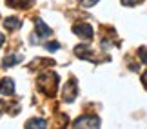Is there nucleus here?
<instances>
[{
    "label": "nucleus",
    "instance_id": "f257e3e1",
    "mask_svg": "<svg viewBox=\"0 0 147 129\" xmlns=\"http://www.w3.org/2000/svg\"><path fill=\"white\" fill-rule=\"evenodd\" d=\"M36 87H38L40 93L47 95V97H53L56 93V89H58V75H56V73H51V71L44 73V75L38 76Z\"/></svg>",
    "mask_w": 147,
    "mask_h": 129
},
{
    "label": "nucleus",
    "instance_id": "f03ea898",
    "mask_svg": "<svg viewBox=\"0 0 147 129\" xmlns=\"http://www.w3.org/2000/svg\"><path fill=\"white\" fill-rule=\"evenodd\" d=\"M73 129H100V118L93 115H84L75 120Z\"/></svg>",
    "mask_w": 147,
    "mask_h": 129
},
{
    "label": "nucleus",
    "instance_id": "7ed1b4c3",
    "mask_svg": "<svg viewBox=\"0 0 147 129\" xmlns=\"http://www.w3.org/2000/svg\"><path fill=\"white\" fill-rule=\"evenodd\" d=\"M76 95H78V86H76V80H69V82H65L64 91H62V97H64L65 102H67V104L75 102Z\"/></svg>",
    "mask_w": 147,
    "mask_h": 129
},
{
    "label": "nucleus",
    "instance_id": "20e7f679",
    "mask_svg": "<svg viewBox=\"0 0 147 129\" xmlns=\"http://www.w3.org/2000/svg\"><path fill=\"white\" fill-rule=\"evenodd\" d=\"M73 33L78 35L84 40H91L93 38V26L91 24H76L73 26Z\"/></svg>",
    "mask_w": 147,
    "mask_h": 129
},
{
    "label": "nucleus",
    "instance_id": "39448f33",
    "mask_svg": "<svg viewBox=\"0 0 147 129\" xmlns=\"http://www.w3.org/2000/svg\"><path fill=\"white\" fill-rule=\"evenodd\" d=\"M0 95H4V97H11V95H15V82H13V78H2V80H0Z\"/></svg>",
    "mask_w": 147,
    "mask_h": 129
},
{
    "label": "nucleus",
    "instance_id": "423d86ee",
    "mask_svg": "<svg viewBox=\"0 0 147 129\" xmlns=\"http://www.w3.org/2000/svg\"><path fill=\"white\" fill-rule=\"evenodd\" d=\"M35 29H36V33H38V36H42V38L51 36V27L46 26V22H44L42 18H36V20H35Z\"/></svg>",
    "mask_w": 147,
    "mask_h": 129
},
{
    "label": "nucleus",
    "instance_id": "0eeeda50",
    "mask_svg": "<svg viewBox=\"0 0 147 129\" xmlns=\"http://www.w3.org/2000/svg\"><path fill=\"white\" fill-rule=\"evenodd\" d=\"M4 27L7 31H16V29H20V27H22V20L16 18V16H9V18H5Z\"/></svg>",
    "mask_w": 147,
    "mask_h": 129
},
{
    "label": "nucleus",
    "instance_id": "6e6552de",
    "mask_svg": "<svg viewBox=\"0 0 147 129\" xmlns=\"http://www.w3.org/2000/svg\"><path fill=\"white\" fill-rule=\"evenodd\" d=\"M47 122L44 118H31L26 122V129H46Z\"/></svg>",
    "mask_w": 147,
    "mask_h": 129
},
{
    "label": "nucleus",
    "instance_id": "1a4fd4ad",
    "mask_svg": "<svg viewBox=\"0 0 147 129\" xmlns=\"http://www.w3.org/2000/svg\"><path fill=\"white\" fill-rule=\"evenodd\" d=\"M5 4L15 9H27L33 4V0H5Z\"/></svg>",
    "mask_w": 147,
    "mask_h": 129
},
{
    "label": "nucleus",
    "instance_id": "9d476101",
    "mask_svg": "<svg viewBox=\"0 0 147 129\" xmlns=\"http://www.w3.org/2000/svg\"><path fill=\"white\" fill-rule=\"evenodd\" d=\"M22 60H24V57L22 55H9V57L4 58V67H13L16 64H20Z\"/></svg>",
    "mask_w": 147,
    "mask_h": 129
},
{
    "label": "nucleus",
    "instance_id": "9b49d317",
    "mask_svg": "<svg viewBox=\"0 0 147 129\" xmlns=\"http://www.w3.org/2000/svg\"><path fill=\"white\" fill-rule=\"evenodd\" d=\"M44 47H46L47 51H56V49H60V44L58 42H46Z\"/></svg>",
    "mask_w": 147,
    "mask_h": 129
},
{
    "label": "nucleus",
    "instance_id": "f8f14e48",
    "mask_svg": "<svg viewBox=\"0 0 147 129\" xmlns=\"http://www.w3.org/2000/svg\"><path fill=\"white\" fill-rule=\"evenodd\" d=\"M100 0H80V5L82 7H93L94 4H98Z\"/></svg>",
    "mask_w": 147,
    "mask_h": 129
},
{
    "label": "nucleus",
    "instance_id": "ddd939ff",
    "mask_svg": "<svg viewBox=\"0 0 147 129\" xmlns=\"http://www.w3.org/2000/svg\"><path fill=\"white\" fill-rule=\"evenodd\" d=\"M120 2H122V5H125V7H133V5L140 4L142 0H120Z\"/></svg>",
    "mask_w": 147,
    "mask_h": 129
},
{
    "label": "nucleus",
    "instance_id": "4468645a",
    "mask_svg": "<svg viewBox=\"0 0 147 129\" xmlns=\"http://www.w3.org/2000/svg\"><path fill=\"white\" fill-rule=\"evenodd\" d=\"M138 55H140V60H142L144 64H147V49H145V47H142V49L138 51Z\"/></svg>",
    "mask_w": 147,
    "mask_h": 129
},
{
    "label": "nucleus",
    "instance_id": "2eb2a0df",
    "mask_svg": "<svg viewBox=\"0 0 147 129\" xmlns=\"http://www.w3.org/2000/svg\"><path fill=\"white\" fill-rule=\"evenodd\" d=\"M4 111H5V104L2 102V100H0V116L4 115Z\"/></svg>",
    "mask_w": 147,
    "mask_h": 129
},
{
    "label": "nucleus",
    "instance_id": "dca6fc26",
    "mask_svg": "<svg viewBox=\"0 0 147 129\" xmlns=\"http://www.w3.org/2000/svg\"><path fill=\"white\" fill-rule=\"evenodd\" d=\"M142 82H144V84H145V86H147V71H145V73H144V75H142Z\"/></svg>",
    "mask_w": 147,
    "mask_h": 129
},
{
    "label": "nucleus",
    "instance_id": "f3484780",
    "mask_svg": "<svg viewBox=\"0 0 147 129\" xmlns=\"http://www.w3.org/2000/svg\"><path fill=\"white\" fill-rule=\"evenodd\" d=\"M4 40H5V36L2 35V33H0V47H2V44H4Z\"/></svg>",
    "mask_w": 147,
    "mask_h": 129
}]
</instances>
